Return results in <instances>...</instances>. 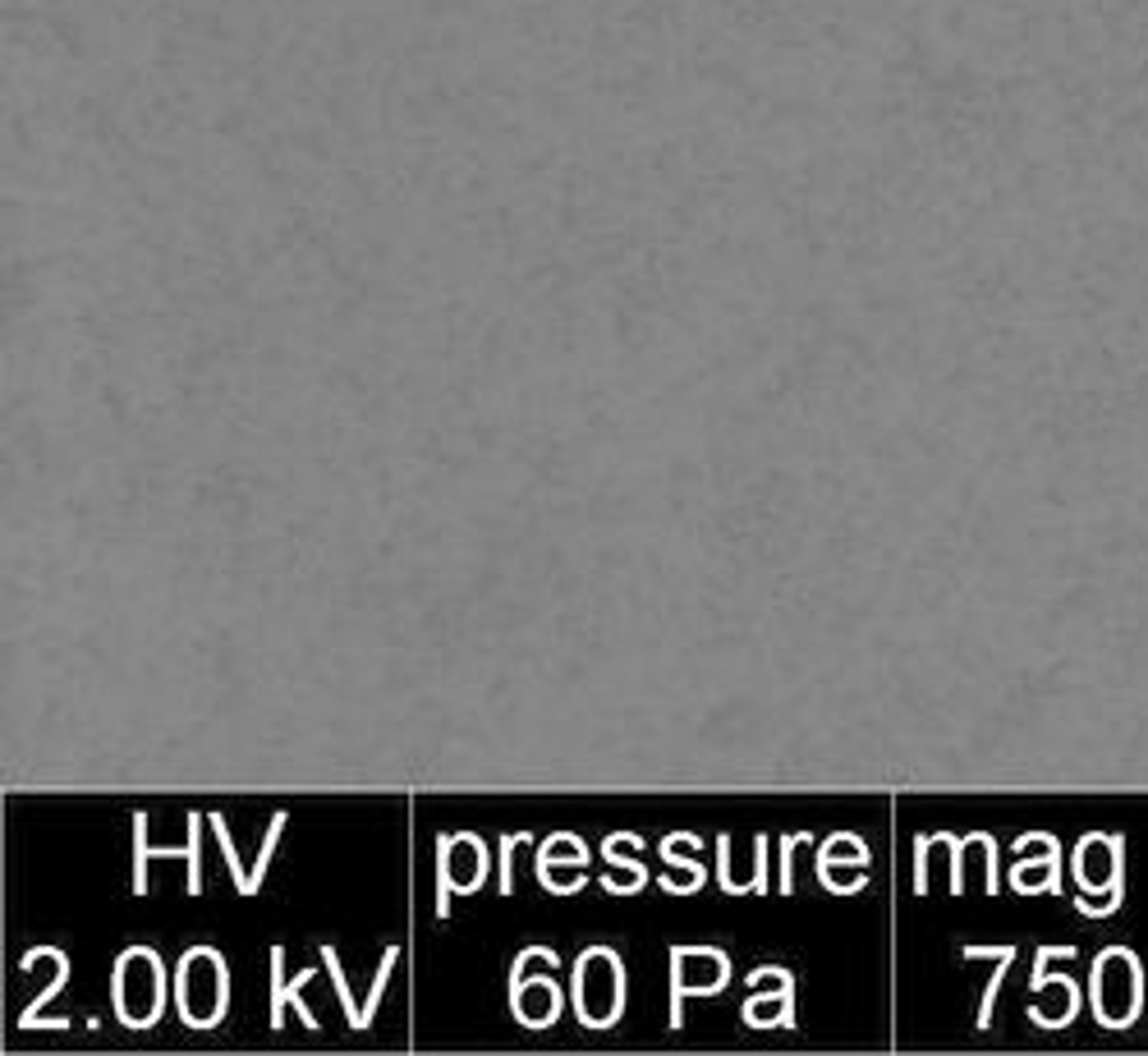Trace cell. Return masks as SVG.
Wrapping results in <instances>:
<instances>
[{"instance_id":"9a60e30c","label":"cell","mask_w":1148,"mask_h":1056,"mask_svg":"<svg viewBox=\"0 0 1148 1056\" xmlns=\"http://www.w3.org/2000/svg\"><path fill=\"white\" fill-rule=\"evenodd\" d=\"M928 846H933V836H915V891L918 896L928 891Z\"/></svg>"},{"instance_id":"8992f818","label":"cell","mask_w":1148,"mask_h":1056,"mask_svg":"<svg viewBox=\"0 0 1148 1056\" xmlns=\"http://www.w3.org/2000/svg\"><path fill=\"white\" fill-rule=\"evenodd\" d=\"M322 964H326V974H331V983H336V992H341V1011H344V1019H349V1029H364V1006H354V997H349L344 964H341V956H336V946H322Z\"/></svg>"},{"instance_id":"30bf717a","label":"cell","mask_w":1148,"mask_h":1056,"mask_svg":"<svg viewBox=\"0 0 1148 1056\" xmlns=\"http://www.w3.org/2000/svg\"><path fill=\"white\" fill-rule=\"evenodd\" d=\"M533 836L529 831H506L501 836V854H497V864H501V882H497V891L501 896H510V887H515V877H510V849L515 846H529Z\"/></svg>"},{"instance_id":"277c9868","label":"cell","mask_w":1148,"mask_h":1056,"mask_svg":"<svg viewBox=\"0 0 1148 1056\" xmlns=\"http://www.w3.org/2000/svg\"><path fill=\"white\" fill-rule=\"evenodd\" d=\"M740 1015H745V1024H753V1029H772V1024L795 1029V979H785L781 992H772V997H749Z\"/></svg>"},{"instance_id":"9c48e42d","label":"cell","mask_w":1148,"mask_h":1056,"mask_svg":"<svg viewBox=\"0 0 1148 1056\" xmlns=\"http://www.w3.org/2000/svg\"><path fill=\"white\" fill-rule=\"evenodd\" d=\"M286 818H289V813H276V818H271L267 841H262V854H258V864H253V896H258V887H262V877H267L271 854H276V841H281V831H286Z\"/></svg>"},{"instance_id":"8fae6325","label":"cell","mask_w":1148,"mask_h":1056,"mask_svg":"<svg viewBox=\"0 0 1148 1056\" xmlns=\"http://www.w3.org/2000/svg\"><path fill=\"white\" fill-rule=\"evenodd\" d=\"M717 882H722V891H730V896H749V882H735V877H730V836L726 831L717 836Z\"/></svg>"},{"instance_id":"ba28073f","label":"cell","mask_w":1148,"mask_h":1056,"mask_svg":"<svg viewBox=\"0 0 1148 1056\" xmlns=\"http://www.w3.org/2000/svg\"><path fill=\"white\" fill-rule=\"evenodd\" d=\"M207 822H211V831H216V841H221V854H226V864H230V877H234V887H239V896H253V882H249V873H244V864H239V854H234V846H230V831H226V818H221V813H207Z\"/></svg>"},{"instance_id":"4fadbf2b","label":"cell","mask_w":1148,"mask_h":1056,"mask_svg":"<svg viewBox=\"0 0 1148 1056\" xmlns=\"http://www.w3.org/2000/svg\"><path fill=\"white\" fill-rule=\"evenodd\" d=\"M808 846V831H795V836H781V891L790 896L795 891V854L790 849Z\"/></svg>"},{"instance_id":"3957f363","label":"cell","mask_w":1148,"mask_h":1056,"mask_svg":"<svg viewBox=\"0 0 1148 1056\" xmlns=\"http://www.w3.org/2000/svg\"><path fill=\"white\" fill-rule=\"evenodd\" d=\"M487 846H482V836H474V831H459V836H451V882H455L459 896H469V891L482 887V877H487Z\"/></svg>"},{"instance_id":"7c38bea8","label":"cell","mask_w":1148,"mask_h":1056,"mask_svg":"<svg viewBox=\"0 0 1148 1056\" xmlns=\"http://www.w3.org/2000/svg\"><path fill=\"white\" fill-rule=\"evenodd\" d=\"M938 846L951 849V891L960 896V891H965V854H960V849L970 846V841H965V836H951V831H938Z\"/></svg>"},{"instance_id":"52a82bcc","label":"cell","mask_w":1148,"mask_h":1056,"mask_svg":"<svg viewBox=\"0 0 1148 1056\" xmlns=\"http://www.w3.org/2000/svg\"><path fill=\"white\" fill-rule=\"evenodd\" d=\"M451 896H455V882H451V831H437V919L451 914Z\"/></svg>"},{"instance_id":"7a4b0ae2","label":"cell","mask_w":1148,"mask_h":1056,"mask_svg":"<svg viewBox=\"0 0 1148 1056\" xmlns=\"http://www.w3.org/2000/svg\"><path fill=\"white\" fill-rule=\"evenodd\" d=\"M313 974H317V964H308L304 974H294V979H286V946L276 942L271 946V1029H281L286 1024V1006H294L299 1015H304V1024L317 1034L322 1024H317V1015H313V1006L304 1001V987L313 983Z\"/></svg>"},{"instance_id":"5b68a950","label":"cell","mask_w":1148,"mask_h":1056,"mask_svg":"<svg viewBox=\"0 0 1148 1056\" xmlns=\"http://www.w3.org/2000/svg\"><path fill=\"white\" fill-rule=\"evenodd\" d=\"M556 859H570L574 868H584L588 859H593V854H588V846H584L574 831H552V836L542 841V849H537V864H533L537 868V882L547 877V868H552Z\"/></svg>"},{"instance_id":"2e32d148","label":"cell","mask_w":1148,"mask_h":1056,"mask_svg":"<svg viewBox=\"0 0 1148 1056\" xmlns=\"http://www.w3.org/2000/svg\"><path fill=\"white\" fill-rule=\"evenodd\" d=\"M767 891V836H753V896Z\"/></svg>"},{"instance_id":"6da1fadb","label":"cell","mask_w":1148,"mask_h":1056,"mask_svg":"<svg viewBox=\"0 0 1148 1056\" xmlns=\"http://www.w3.org/2000/svg\"><path fill=\"white\" fill-rule=\"evenodd\" d=\"M134 827V896L148 891V859H189V896H203V813H189V846L152 849L148 846V813H129Z\"/></svg>"},{"instance_id":"5bb4252c","label":"cell","mask_w":1148,"mask_h":1056,"mask_svg":"<svg viewBox=\"0 0 1148 1056\" xmlns=\"http://www.w3.org/2000/svg\"><path fill=\"white\" fill-rule=\"evenodd\" d=\"M533 960H542V964H560V956L556 951H547V946H524L515 956V969H510V983H519L524 979V964H533Z\"/></svg>"}]
</instances>
